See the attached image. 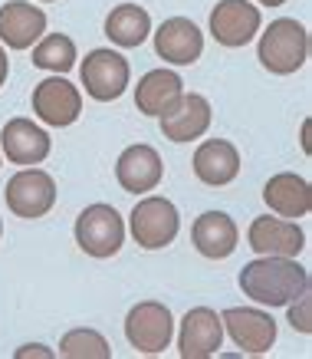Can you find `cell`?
<instances>
[{
  "mask_svg": "<svg viewBox=\"0 0 312 359\" xmlns=\"http://www.w3.org/2000/svg\"><path fill=\"white\" fill-rule=\"evenodd\" d=\"M194 175L207 188H224L240 175V152L234 142L227 139H207L194 152Z\"/></svg>",
  "mask_w": 312,
  "mask_h": 359,
  "instance_id": "18",
  "label": "cell"
},
{
  "mask_svg": "<svg viewBox=\"0 0 312 359\" xmlns=\"http://www.w3.org/2000/svg\"><path fill=\"white\" fill-rule=\"evenodd\" d=\"M59 356L63 359H112V346H108V339L99 330L79 327V330H69L59 339Z\"/></svg>",
  "mask_w": 312,
  "mask_h": 359,
  "instance_id": "24",
  "label": "cell"
},
{
  "mask_svg": "<svg viewBox=\"0 0 312 359\" xmlns=\"http://www.w3.org/2000/svg\"><path fill=\"white\" fill-rule=\"evenodd\" d=\"M0 234H3V221H0Z\"/></svg>",
  "mask_w": 312,
  "mask_h": 359,
  "instance_id": "30",
  "label": "cell"
},
{
  "mask_svg": "<svg viewBox=\"0 0 312 359\" xmlns=\"http://www.w3.org/2000/svg\"><path fill=\"white\" fill-rule=\"evenodd\" d=\"M115 178L119 185L129 191V195H145V191H155L164 178V165L162 155L155 152L151 145H129L125 152L119 155L115 162Z\"/></svg>",
  "mask_w": 312,
  "mask_h": 359,
  "instance_id": "15",
  "label": "cell"
},
{
  "mask_svg": "<svg viewBox=\"0 0 312 359\" xmlns=\"http://www.w3.org/2000/svg\"><path fill=\"white\" fill-rule=\"evenodd\" d=\"M220 323L230 339L250 356H263L276 343V320L257 306H230L220 313Z\"/></svg>",
  "mask_w": 312,
  "mask_h": 359,
  "instance_id": "9",
  "label": "cell"
},
{
  "mask_svg": "<svg viewBox=\"0 0 312 359\" xmlns=\"http://www.w3.org/2000/svg\"><path fill=\"white\" fill-rule=\"evenodd\" d=\"M7 73H10V60H7V50L0 43V86L7 83Z\"/></svg>",
  "mask_w": 312,
  "mask_h": 359,
  "instance_id": "27",
  "label": "cell"
},
{
  "mask_svg": "<svg viewBox=\"0 0 312 359\" xmlns=\"http://www.w3.org/2000/svg\"><path fill=\"white\" fill-rule=\"evenodd\" d=\"M129 224H132V238H135L139 248L162 250L178 238L181 215H178L174 201H168V198H162V195H148L132 208Z\"/></svg>",
  "mask_w": 312,
  "mask_h": 359,
  "instance_id": "4",
  "label": "cell"
},
{
  "mask_svg": "<svg viewBox=\"0 0 312 359\" xmlns=\"http://www.w3.org/2000/svg\"><path fill=\"white\" fill-rule=\"evenodd\" d=\"M33 66L63 76V73H69L76 66V43L66 33H43L33 43Z\"/></svg>",
  "mask_w": 312,
  "mask_h": 359,
  "instance_id": "23",
  "label": "cell"
},
{
  "mask_svg": "<svg viewBox=\"0 0 312 359\" xmlns=\"http://www.w3.org/2000/svg\"><path fill=\"white\" fill-rule=\"evenodd\" d=\"M250 248L257 254H269V257H299L306 248V234L292 218H253L247 231Z\"/></svg>",
  "mask_w": 312,
  "mask_h": 359,
  "instance_id": "13",
  "label": "cell"
},
{
  "mask_svg": "<svg viewBox=\"0 0 312 359\" xmlns=\"http://www.w3.org/2000/svg\"><path fill=\"white\" fill-rule=\"evenodd\" d=\"M79 76H83V86L96 102H115L129 89L132 69L122 53L99 46V50L86 53V60L79 66Z\"/></svg>",
  "mask_w": 312,
  "mask_h": 359,
  "instance_id": "6",
  "label": "cell"
},
{
  "mask_svg": "<svg viewBox=\"0 0 312 359\" xmlns=\"http://www.w3.org/2000/svg\"><path fill=\"white\" fill-rule=\"evenodd\" d=\"M106 36L122 50H135L151 36V17L139 4H119L106 17Z\"/></svg>",
  "mask_w": 312,
  "mask_h": 359,
  "instance_id": "22",
  "label": "cell"
},
{
  "mask_svg": "<svg viewBox=\"0 0 312 359\" xmlns=\"http://www.w3.org/2000/svg\"><path fill=\"white\" fill-rule=\"evenodd\" d=\"M33 116L46 126H53V129H66V126H73L79 119V112H83V96H79V89L69 83L66 76H46L40 79L36 86H33Z\"/></svg>",
  "mask_w": 312,
  "mask_h": 359,
  "instance_id": "8",
  "label": "cell"
},
{
  "mask_svg": "<svg viewBox=\"0 0 312 359\" xmlns=\"http://www.w3.org/2000/svg\"><path fill=\"white\" fill-rule=\"evenodd\" d=\"M191 241L201 257H207V261H224V257H230V254L237 250L240 231H237V224H234V218L224 215V211H204L201 218L194 221Z\"/></svg>",
  "mask_w": 312,
  "mask_h": 359,
  "instance_id": "19",
  "label": "cell"
},
{
  "mask_svg": "<svg viewBox=\"0 0 312 359\" xmlns=\"http://www.w3.org/2000/svg\"><path fill=\"white\" fill-rule=\"evenodd\" d=\"M155 53L171 66H191L204 53V33L187 17H168L155 30Z\"/></svg>",
  "mask_w": 312,
  "mask_h": 359,
  "instance_id": "12",
  "label": "cell"
},
{
  "mask_svg": "<svg viewBox=\"0 0 312 359\" xmlns=\"http://www.w3.org/2000/svg\"><path fill=\"white\" fill-rule=\"evenodd\" d=\"M257 60L273 76H290V73L302 69L306 60H309V30L292 17L273 20L260 33Z\"/></svg>",
  "mask_w": 312,
  "mask_h": 359,
  "instance_id": "2",
  "label": "cell"
},
{
  "mask_svg": "<svg viewBox=\"0 0 312 359\" xmlns=\"http://www.w3.org/2000/svg\"><path fill=\"white\" fill-rule=\"evenodd\" d=\"M3 198H7V208H10L17 218L36 221L56 205V182L50 172L27 165V168H20V172L7 182Z\"/></svg>",
  "mask_w": 312,
  "mask_h": 359,
  "instance_id": "7",
  "label": "cell"
},
{
  "mask_svg": "<svg viewBox=\"0 0 312 359\" xmlns=\"http://www.w3.org/2000/svg\"><path fill=\"white\" fill-rule=\"evenodd\" d=\"M33 356L53 359L56 353H53V349H46V346H40V343H27V346H20L17 353H13V359H33Z\"/></svg>",
  "mask_w": 312,
  "mask_h": 359,
  "instance_id": "26",
  "label": "cell"
},
{
  "mask_svg": "<svg viewBox=\"0 0 312 359\" xmlns=\"http://www.w3.org/2000/svg\"><path fill=\"white\" fill-rule=\"evenodd\" d=\"M302 149H306V152H309V122H306V126H302Z\"/></svg>",
  "mask_w": 312,
  "mask_h": 359,
  "instance_id": "28",
  "label": "cell"
},
{
  "mask_svg": "<svg viewBox=\"0 0 312 359\" xmlns=\"http://www.w3.org/2000/svg\"><path fill=\"white\" fill-rule=\"evenodd\" d=\"M224 343V323L220 313L211 306L187 310L178 330V356L181 359H211Z\"/></svg>",
  "mask_w": 312,
  "mask_h": 359,
  "instance_id": "11",
  "label": "cell"
},
{
  "mask_svg": "<svg viewBox=\"0 0 312 359\" xmlns=\"http://www.w3.org/2000/svg\"><path fill=\"white\" fill-rule=\"evenodd\" d=\"M76 244L86 250L89 257L96 261H106V257H115L125 244V221L112 205H89L79 211L76 218Z\"/></svg>",
  "mask_w": 312,
  "mask_h": 359,
  "instance_id": "3",
  "label": "cell"
},
{
  "mask_svg": "<svg viewBox=\"0 0 312 359\" xmlns=\"http://www.w3.org/2000/svg\"><path fill=\"white\" fill-rule=\"evenodd\" d=\"M260 7H283V4H286V0H257Z\"/></svg>",
  "mask_w": 312,
  "mask_h": 359,
  "instance_id": "29",
  "label": "cell"
},
{
  "mask_svg": "<svg viewBox=\"0 0 312 359\" xmlns=\"http://www.w3.org/2000/svg\"><path fill=\"white\" fill-rule=\"evenodd\" d=\"M286 306H290L292 330H299L302 337H309V333H312V297H309V290H306V294H299L292 304H286Z\"/></svg>",
  "mask_w": 312,
  "mask_h": 359,
  "instance_id": "25",
  "label": "cell"
},
{
  "mask_svg": "<svg viewBox=\"0 0 312 359\" xmlns=\"http://www.w3.org/2000/svg\"><path fill=\"white\" fill-rule=\"evenodd\" d=\"M260 23V7H253L250 0H217V7L211 11V36L227 50H237L257 36Z\"/></svg>",
  "mask_w": 312,
  "mask_h": 359,
  "instance_id": "10",
  "label": "cell"
},
{
  "mask_svg": "<svg viewBox=\"0 0 312 359\" xmlns=\"http://www.w3.org/2000/svg\"><path fill=\"white\" fill-rule=\"evenodd\" d=\"M162 135L171 142H194L211 129V102L201 93H181L171 109L162 116Z\"/></svg>",
  "mask_w": 312,
  "mask_h": 359,
  "instance_id": "14",
  "label": "cell"
},
{
  "mask_svg": "<svg viewBox=\"0 0 312 359\" xmlns=\"http://www.w3.org/2000/svg\"><path fill=\"white\" fill-rule=\"evenodd\" d=\"M53 149L50 132L30 119H10L0 132V152L13 165H40Z\"/></svg>",
  "mask_w": 312,
  "mask_h": 359,
  "instance_id": "17",
  "label": "cell"
},
{
  "mask_svg": "<svg viewBox=\"0 0 312 359\" xmlns=\"http://www.w3.org/2000/svg\"><path fill=\"white\" fill-rule=\"evenodd\" d=\"M174 337V316L171 310L158 300H141L125 316V339L132 349H139L141 356H158L171 346Z\"/></svg>",
  "mask_w": 312,
  "mask_h": 359,
  "instance_id": "5",
  "label": "cell"
},
{
  "mask_svg": "<svg viewBox=\"0 0 312 359\" xmlns=\"http://www.w3.org/2000/svg\"><path fill=\"white\" fill-rule=\"evenodd\" d=\"M263 201L280 218H306L312 211V185L302 175L280 172L263 185Z\"/></svg>",
  "mask_w": 312,
  "mask_h": 359,
  "instance_id": "20",
  "label": "cell"
},
{
  "mask_svg": "<svg viewBox=\"0 0 312 359\" xmlns=\"http://www.w3.org/2000/svg\"><path fill=\"white\" fill-rule=\"evenodd\" d=\"M181 93H184V83L174 69H151L135 86V106L145 116H162L164 109H171L178 102Z\"/></svg>",
  "mask_w": 312,
  "mask_h": 359,
  "instance_id": "21",
  "label": "cell"
},
{
  "mask_svg": "<svg viewBox=\"0 0 312 359\" xmlns=\"http://www.w3.org/2000/svg\"><path fill=\"white\" fill-rule=\"evenodd\" d=\"M43 4H53V0H43Z\"/></svg>",
  "mask_w": 312,
  "mask_h": 359,
  "instance_id": "31",
  "label": "cell"
},
{
  "mask_svg": "<svg viewBox=\"0 0 312 359\" xmlns=\"http://www.w3.org/2000/svg\"><path fill=\"white\" fill-rule=\"evenodd\" d=\"M46 33V13L27 0H7L0 7V43L7 50H30Z\"/></svg>",
  "mask_w": 312,
  "mask_h": 359,
  "instance_id": "16",
  "label": "cell"
},
{
  "mask_svg": "<svg viewBox=\"0 0 312 359\" xmlns=\"http://www.w3.org/2000/svg\"><path fill=\"white\" fill-rule=\"evenodd\" d=\"M240 290L260 306H286L309 290V271L296 257H269L260 254L257 261L243 264Z\"/></svg>",
  "mask_w": 312,
  "mask_h": 359,
  "instance_id": "1",
  "label": "cell"
}]
</instances>
